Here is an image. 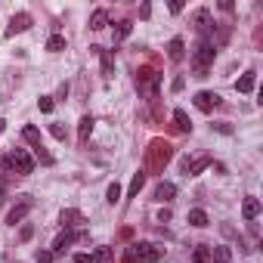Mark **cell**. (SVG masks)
Segmentation results:
<instances>
[{"label":"cell","mask_w":263,"mask_h":263,"mask_svg":"<svg viewBox=\"0 0 263 263\" xmlns=\"http://www.w3.org/2000/svg\"><path fill=\"white\" fill-rule=\"evenodd\" d=\"M254 84H257V74H254V71H248V74H242V78L236 81V90H239V93H251V90H254Z\"/></svg>","instance_id":"2e32d148"},{"label":"cell","mask_w":263,"mask_h":263,"mask_svg":"<svg viewBox=\"0 0 263 263\" xmlns=\"http://www.w3.org/2000/svg\"><path fill=\"white\" fill-rule=\"evenodd\" d=\"M139 16H142V19H149V16H152V7L142 4V7H139Z\"/></svg>","instance_id":"f35d334b"},{"label":"cell","mask_w":263,"mask_h":263,"mask_svg":"<svg viewBox=\"0 0 263 263\" xmlns=\"http://www.w3.org/2000/svg\"><path fill=\"white\" fill-rule=\"evenodd\" d=\"M183 87H186V81H183V78H173V84H170V90H173V93H180Z\"/></svg>","instance_id":"d590c367"},{"label":"cell","mask_w":263,"mask_h":263,"mask_svg":"<svg viewBox=\"0 0 263 263\" xmlns=\"http://www.w3.org/2000/svg\"><path fill=\"white\" fill-rule=\"evenodd\" d=\"M31 236H34V226H31V223H25V226L19 229V242H28Z\"/></svg>","instance_id":"f546056e"},{"label":"cell","mask_w":263,"mask_h":263,"mask_svg":"<svg viewBox=\"0 0 263 263\" xmlns=\"http://www.w3.org/2000/svg\"><path fill=\"white\" fill-rule=\"evenodd\" d=\"M47 50H50V53H62V50H65V37H62V34H53L50 41H47Z\"/></svg>","instance_id":"4316f807"},{"label":"cell","mask_w":263,"mask_h":263,"mask_svg":"<svg viewBox=\"0 0 263 263\" xmlns=\"http://www.w3.org/2000/svg\"><path fill=\"white\" fill-rule=\"evenodd\" d=\"M4 192H7V183H4V177H0V198H4Z\"/></svg>","instance_id":"60d3db41"},{"label":"cell","mask_w":263,"mask_h":263,"mask_svg":"<svg viewBox=\"0 0 263 263\" xmlns=\"http://www.w3.org/2000/svg\"><path fill=\"white\" fill-rule=\"evenodd\" d=\"M84 223H87V217H84L81 211H74V208L62 211V226H65V229H71V226H84Z\"/></svg>","instance_id":"30bf717a"},{"label":"cell","mask_w":263,"mask_h":263,"mask_svg":"<svg viewBox=\"0 0 263 263\" xmlns=\"http://www.w3.org/2000/svg\"><path fill=\"white\" fill-rule=\"evenodd\" d=\"M105 25H108V13H105V10H96V13L90 16V28L99 31V28H105Z\"/></svg>","instance_id":"603a6c76"},{"label":"cell","mask_w":263,"mask_h":263,"mask_svg":"<svg viewBox=\"0 0 263 263\" xmlns=\"http://www.w3.org/2000/svg\"><path fill=\"white\" fill-rule=\"evenodd\" d=\"M142 183H145V173H142V170H139V173H133V180H130V189H127V198H136V195H139Z\"/></svg>","instance_id":"44dd1931"},{"label":"cell","mask_w":263,"mask_h":263,"mask_svg":"<svg viewBox=\"0 0 263 263\" xmlns=\"http://www.w3.org/2000/svg\"><path fill=\"white\" fill-rule=\"evenodd\" d=\"M214 44L211 41H198L195 53H192V68H195V78H208V68L214 62Z\"/></svg>","instance_id":"7a4b0ae2"},{"label":"cell","mask_w":263,"mask_h":263,"mask_svg":"<svg viewBox=\"0 0 263 263\" xmlns=\"http://www.w3.org/2000/svg\"><path fill=\"white\" fill-rule=\"evenodd\" d=\"M22 136H25V142H31L34 149H41V145H44V142H41V130H37V127H25Z\"/></svg>","instance_id":"7402d4cb"},{"label":"cell","mask_w":263,"mask_h":263,"mask_svg":"<svg viewBox=\"0 0 263 263\" xmlns=\"http://www.w3.org/2000/svg\"><path fill=\"white\" fill-rule=\"evenodd\" d=\"M50 133H53L56 139H65V127H62V124H50Z\"/></svg>","instance_id":"1f68e13d"},{"label":"cell","mask_w":263,"mask_h":263,"mask_svg":"<svg viewBox=\"0 0 263 263\" xmlns=\"http://www.w3.org/2000/svg\"><path fill=\"white\" fill-rule=\"evenodd\" d=\"M217 105H220V96H217V93H211V90L195 93V108H198V111H214Z\"/></svg>","instance_id":"52a82bcc"},{"label":"cell","mask_w":263,"mask_h":263,"mask_svg":"<svg viewBox=\"0 0 263 263\" xmlns=\"http://www.w3.org/2000/svg\"><path fill=\"white\" fill-rule=\"evenodd\" d=\"M93 124H96V121H93L90 115H84V118L78 121V136H81V142H87V139H90V133H93Z\"/></svg>","instance_id":"ffe728a7"},{"label":"cell","mask_w":263,"mask_h":263,"mask_svg":"<svg viewBox=\"0 0 263 263\" xmlns=\"http://www.w3.org/2000/svg\"><path fill=\"white\" fill-rule=\"evenodd\" d=\"M173 195H177V186H173V183H158V186H155V198H158V201H170Z\"/></svg>","instance_id":"4fadbf2b"},{"label":"cell","mask_w":263,"mask_h":263,"mask_svg":"<svg viewBox=\"0 0 263 263\" xmlns=\"http://www.w3.org/2000/svg\"><path fill=\"white\" fill-rule=\"evenodd\" d=\"M189 223H192V226H208V214L201 211V208H195V211H189Z\"/></svg>","instance_id":"d4e9b609"},{"label":"cell","mask_w":263,"mask_h":263,"mask_svg":"<svg viewBox=\"0 0 263 263\" xmlns=\"http://www.w3.org/2000/svg\"><path fill=\"white\" fill-rule=\"evenodd\" d=\"M173 121H177V130H180V133H192V121H189V115H186L183 108L173 111Z\"/></svg>","instance_id":"e0dca14e"},{"label":"cell","mask_w":263,"mask_h":263,"mask_svg":"<svg viewBox=\"0 0 263 263\" xmlns=\"http://www.w3.org/2000/svg\"><path fill=\"white\" fill-rule=\"evenodd\" d=\"M167 56H170L173 62H180V59L186 56V44H183V37H173V41L167 44Z\"/></svg>","instance_id":"7c38bea8"},{"label":"cell","mask_w":263,"mask_h":263,"mask_svg":"<svg viewBox=\"0 0 263 263\" xmlns=\"http://www.w3.org/2000/svg\"><path fill=\"white\" fill-rule=\"evenodd\" d=\"M195 28H198V34H201V41H208V34H211V13L201 7V10H195Z\"/></svg>","instance_id":"ba28073f"},{"label":"cell","mask_w":263,"mask_h":263,"mask_svg":"<svg viewBox=\"0 0 263 263\" xmlns=\"http://www.w3.org/2000/svg\"><path fill=\"white\" fill-rule=\"evenodd\" d=\"M74 263H93V254H74Z\"/></svg>","instance_id":"e575fe53"},{"label":"cell","mask_w":263,"mask_h":263,"mask_svg":"<svg viewBox=\"0 0 263 263\" xmlns=\"http://www.w3.org/2000/svg\"><path fill=\"white\" fill-rule=\"evenodd\" d=\"M4 127H7V121H4V118H0V133H4Z\"/></svg>","instance_id":"b9f144b4"},{"label":"cell","mask_w":263,"mask_h":263,"mask_svg":"<svg viewBox=\"0 0 263 263\" xmlns=\"http://www.w3.org/2000/svg\"><path fill=\"white\" fill-rule=\"evenodd\" d=\"M170 13H173V16L183 13V0H173V4H170Z\"/></svg>","instance_id":"74e56055"},{"label":"cell","mask_w":263,"mask_h":263,"mask_svg":"<svg viewBox=\"0 0 263 263\" xmlns=\"http://www.w3.org/2000/svg\"><path fill=\"white\" fill-rule=\"evenodd\" d=\"M124 263H139V260H136V251H133V245L127 248V254H124Z\"/></svg>","instance_id":"836d02e7"},{"label":"cell","mask_w":263,"mask_h":263,"mask_svg":"<svg viewBox=\"0 0 263 263\" xmlns=\"http://www.w3.org/2000/svg\"><path fill=\"white\" fill-rule=\"evenodd\" d=\"M93 263H115V254H111V248H99L93 254Z\"/></svg>","instance_id":"83f0119b"},{"label":"cell","mask_w":263,"mask_h":263,"mask_svg":"<svg viewBox=\"0 0 263 263\" xmlns=\"http://www.w3.org/2000/svg\"><path fill=\"white\" fill-rule=\"evenodd\" d=\"M105 201H108V204H118V201H121V186H118V183H111L108 189H105Z\"/></svg>","instance_id":"484cf974"},{"label":"cell","mask_w":263,"mask_h":263,"mask_svg":"<svg viewBox=\"0 0 263 263\" xmlns=\"http://www.w3.org/2000/svg\"><path fill=\"white\" fill-rule=\"evenodd\" d=\"M211 263H232V251L226 245H214L211 248Z\"/></svg>","instance_id":"8fae6325"},{"label":"cell","mask_w":263,"mask_h":263,"mask_svg":"<svg viewBox=\"0 0 263 263\" xmlns=\"http://www.w3.org/2000/svg\"><path fill=\"white\" fill-rule=\"evenodd\" d=\"M257 214H260V201L251 195V198H245V204H242V217L245 220H257Z\"/></svg>","instance_id":"9a60e30c"},{"label":"cell","mask_w":263,"mask_h":263,"mask_svg":"<svg viewBox=\"0 0 263 263\" xmlns=\"http://www.w3.org/2000/svg\"><path fill=\"white\" fill-rule=\"evenodd\" d=\"M136 84H139L142 90H155V87H158V74H155V71H139Z\"/></svg>","instance_id":"5bb4252c"},{"label":"cell","mask_w":263,"mask_h":263,"mask_svg":"<svg viewBox=\"0 0 263 263\" xmlns=\"http://www.w3.org/2000/svg\"><path fill=\"white\" fill-rule=\"evenodd\" d=\"M0 167L4 170H16V173H34V158L25 152V149H13L7 158H0Z\"/></svg>","instance_id":"6da1fadb"},{"label":"cell","mask_w":263,"mask_h":263,"mask_svg":"<svg viewBox=\"0 0 263 263\" xmlns=\"http://www.w3.org/2000/svg\"><path fill=\"white\" fill-rule=\"evenodd\" d=\"M37 105H41V111H53V96H41Z\"/></svg>","instance_id":"4dcf8cb0"},{"label":"cell","mask_w":263,"mask_h":263,"mask_svg":"<svg viewBox=\"0 0 263 263\" xmlns=\"http://www.w3.org/2000/svg\"><path fill=\"white\" fill-rule=\"evenodd\" d=\"M170 220V208H164V211H158V223H167Z\"/></svg>","instance_id":"8d00e7d4"},{"label":"cell","mask_w":263,"mask_h":263,"mask_svg":"<svg viewBox=\"0 0 263 263\" xmlns=\"http://www.w3.org/2000/svg\"><path fill=\"white\" fill-rule=\"evenodd\" d=\"M34 25V19H31V13H16L13 19H10V25H7V37H16V34H22V31H28Z\"/></svg>","instance_id":"277c9868"},{"label":"cell","mask_w":263,"mask_h":263,"mask_svg":"<svg viewBox=\"0 0 263 263\" xmlns=\"http://www.w3.org/2000/svg\"><path fill=\"white\" fill-rule=\"evenodd\" d=\"M192 263H211V248L208 245H198L192 251Z\"/></svg>","instance_id":"cb8c5ba5"},{"label":"cell","mask_w":263,"mask_h":263,"mask_svg":"<svg viewBox=\"0 0 263 263\" xmlns=\"http://www.w3.org/2000/svg\"><path fill=\"white\" fill-rule=\"evenodd\" d=\"M31 208H34V204H31V201L25 198L22 204H16V208H13V211L7 214V223H10V226H16V223H22V220L28 217V211H31Z\"/></svg>","instance_id":"9c48e42d"},{"label":"cell","mask_w":263,"mask_h":263,"mask_svg":"<svg viewBox=\"0 0 263 263\" xmlns=\"http://www.w3.org/2000/svg\"><path fill=\"white\" fill-rule=\"evenodd\" d=\"M149 152H152V167H155V170H158V167H164V164L170 161V145H167V142H161V139H155Z\"/></svg>","instance_id":"5b68a950"},{"label":"cell","mask_w":263,"mask_h":263,"mask_svg":"<svg viewBox=\"0 0 263 263\" xmlns=\"http://www.w3.org/2000/svg\"><path fill=\"white\" fill-rule=\"evenodd\" d=\"M81 239H87V232H68V229H65V232L53 242V251H50V254H65V248H68V245L81 242Z\"/></svg>","instance_id":"8992f818"},{"label":"cell","mask_w":263,"mask_h":263,"mask_svg":"<svg viewBox=\"0 0 263 263\" xmlns=\"http://www.w3.org/2000/svg\"><path fill=\"white\" fill-rule=\"evenodd\" d=\"M37 263H53V254L50 251H37Z\"/></svg>","instance_id":"d6a6232c"},{"label":"cell","mask_w":263,"mask_h":263,"mask_svg":"<svg viewBox=\"0 0 263 263\" xmlns=\"http://www.w3.org/2000/svg\"><path fill=\"white\" fill-rule=\"evenodd\" d=\"M204 167H211V158H195V161H186V173H189V177H198Z\"/></svg>","instance_id":"ac0fdd59"},{"label":"cell","mask_w":263,"mask_h":263,"mask_svg":"<svg viewBox=\"0 0 263 263\" xmlns=\"http://www.w3.org/2000/svg\"><path fill=\"white\" fill-rule=\"evenodd\" d=\"M96 53L102 56V74H105V78H111V71H115V56H111L108 50H102V47H96Z\"/></svg>","instance_id":"d6986e66"},{"label":"cell","mask_w":263,"mask_h":263,"mask_svg":"<svg viewBox=\"0 0 263 263\" xmlns=\"http://www.w3.org/2000/svg\"><path fill=\"white\" fill-rule=\"evenodd\" d=\"M130 31H133V22H127V19H124V22H118V28H115V41H124Z\"/></svg>","instance_id":"f1b7e54d"},{"label":"cell","mask_w":263,"mask_h":263,"mask_svg":"<svg viewBox=\"0 0 263 263\" xmlns=\"http://www.w3.org/2000/svg\"><path fill=\"white\" fill-rule=\"evenodd\" d=\"M211 127H214V130H220V133H232V127H229V124H211Z\"/></svg>","instance_id":"ab89813d"},{"label":"cell","mask_w":263,"mask_h":263,"mask_svg":"<svg viewBox=\"0 0 263 263\" xmlns=\"http://www.w3.org/2000/svg\"><path fill=\"white\" fill-rule=\"evenodd\" d=\"M133 251H136V260H139V263H155V260L164 257V248H158V245H152V242H136Z\"/></svg>","instance_id":"3957f363"}]
</instances>
